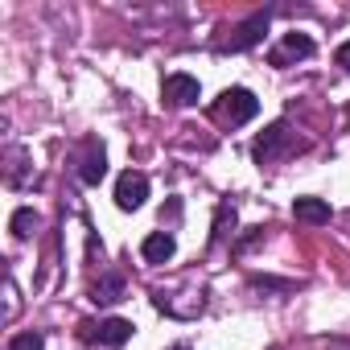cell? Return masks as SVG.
<instances>
[{"instance_id": "cell-4", "label": "cell", "mask_w": 350, "mask_h": 350, "mask_svg": "<svg viewBox=\"0 0 350 350\" xmlns=\"http://www.w3.org/2000/svg\"><path fill=\"white\" fill-rule=\"evenodd\" d=\"M284 144H288V124H280V120H276V124H268V128H264V136L256 140V148H252V152H256V161H260V165H268Z\"/></svg>"}, {"instance_id": "cell-12", "label": "cell", "mask_w": 350, "mask_h": 350, "mask_svg": "<svg viewBox=\"0 0 350 350\" xmlns=\"http://www.w3.org/2000/svg\"><path fill=\"white\" fill-rule=\"evenodd\" d=\"M9 350H46V338L38 329H25V334H13Z\"/></svg>"}, {"instance_id": "cell-10", "label": "cell", "mask_w": 350, "mask_h": 350, "mask_svg": "<svg viewBox=\"0 0 350 350\" xmlns=\"http://www.w3.org/2000/svg\"><path fill=\"white\" fill-rule=\"evenodd\" d=\"M103 173H107V152H103V144H91L87 157H83V165H79V178H83L87 186H99Z\"/></svg>"}, {"instance_id": "cell-14", "label": "cell", "mask_w": 350, "mask_h": 350, "mask_svg": "<svg viewBox=\"0 0 350 350\" xmlns=\"http://www.w3.org/2000/svg\"><path fill=\"white\" fill-rule=\"evenodd\" d=\"M334 58H338V66H342V70H346V75H350V42H342V46H338V54H334Z\"/></svg>"}, {"instance_id": "cell-15", "label": "cell", "mask_w": 350, "mask_h": 350, "mask_svg": "<svg viewBox=\"0 0 350 350\" xmlns=\"http://www.w3.org/2000/svg\"><path fill=\"white\" fill-rule=\"evenodd\" d=\"M169 350H190V346H169Z\"/></svg>"}, {"instance_id": "cell-6", "label": "cell", "mask_w": 350, "mask_h": 350, "mask_svg": "<svg viewBox=\"0 0 350 350\" xmlns=\"http://www.w3.org/2000/svg\"><path fill=\"white\" fill-rule=\"evenodd\" d=\"M293 219H297V223H309V227H321V223L334 219V211H329L325 198H297V202H293Z\"/></svg>"}, {"instance_id": "cell-1", "label": "cell", "mask_w": 350, "mask_h": 350, "mask_svg": "<svg viewBox=\"0 0 350 350\" xmlns=\"http://www.w3.org/2000/svg\"><path fill=\"white\" fill-rule=\"evenodd\" d=\"M256 111H260V99H256L247 87H227V91L219 95V103H215V120H223V124H231V128L247 124Z\"/></svg>"}, {"instance_id": "cell-11", "label": "cell", "mask_w": 350, "mask_h": 350, "mask_svg": "<svg viewBox=\"0 0 350 350\" xmlns=\"http://www.w3.org/2000/svg\"><path fill=\"white\" fill-rule=\"evenodd\" d=\"M9 227H13V235H17V239H29V235L38 231V215H33L29 206H21V211L13 215V223H9Z\"/></svg>"}, {"instance_id": "cell-8", "label": "cell", "mask_w": 350, "mask_h": 350, "mask_svg": "<svg viewBox=\"0 0 350 350\" xmlns=\"http://www.w3.org/2000/svg\"><path fill=\"white\" fill-rule=\"evenodd\" d=\"M313 54V42L305 38V33H284V42L272 50V66H284V62H293V58H309Z\"/></svg>"}, {"instance_id": "cell-16", "label": "cell", "mask_w": 350, "mask_h": 350, "mask_svg": "<svg viewBox=\"0 0 350 350\" xmlns=\"http://www.w3.org/2000/svg\"><path fill=\"white\" fill-rule=\"evenodd\" d=\"M346 116H350V107H346Z\"/></svg>"}, {"instance_id": "cell-2", "label": "cell", "mask_w": 350, "mask_h": 350, "mask_svg": "<svg viewBox=\"0 0 350 350\" xmlns=\"http://www.w3.org/2000/svg\"><path fill=\"white\" fill-rule=\"evenodd\" d=\"M144 198H148V178H144V173H136V169L120 173V182H116V206L120 211H140Z\"/></svg>"}, {"instance_id": "cell-13", "label": "cell", "mask_w": 350, "mask_h": 350, "mask_svg": "<svg viewBox=\"0 0 350 350\" xmlns=\"http://www.w3.org/2000/svg\"><path fill=\"white\" fill-rule=\"evenodd\" d=\"M120 293H124V284H120L116 276H107L103 284H95V301H103V305H111V301H120Z\"/></svg>"}, {"instance_id": "cell-9", "label": "cell", "mask_w": 350, "mask_h": 350, "mask_svg": "<svg viewBox=\"0 0 350 350\" xmlns=\"http://www.w3.org/2000/svg\"><path fill=\"white\" fill-rule=\"evenodd\" d=\"M132 329H136L132 321H124V317H107V321H99V325H95V342L116 350V346H124V342L132 338Z\"/></svg>"}, {"instance_id": "cell-3", "label": "cell", "mask_w": 350, "mask_h": 350, "mask_svg": "<svg viewBox=\"0 0 350 350\" xmlns=\"http://www.w3.org/2000/svg\"><path fill=\"white\" fill-rule=\"evenodd\" d=\"M161 95H165V103H169V107H190V103H198L202 87H198V79H194V75H169V79H165V87H161Z\"/></svg>"}, {"instance_id": "cell-7", "label": "cell", "mask_w": 350, "mask_h": 350, "mask_svg": "<svg viewBox=\"0 0 350 350\" xmlns=\"http://www.w3.org/2000/svg\"><path fill=\"white\" fill-rule=\"evenodd\" d=\"M264 33H268V13H256V17H247V21L235 29V38L227 42V50H247V46H256Z\"/></svg>"}, {"instance_id": "cell-5", "label": "cell", "mask_w": 350, "mask_h": 350, "mask_svg": "<svg viewBox=\"0 0 350 350\" xmlns=\"http://www.w3.org/2000/svg\"><path fill=\"white\" fill-rule=\"evenodd\" d=\"M173 252H178V243H173L169 231H152V235H144V243H140L144 264H165V260H173Z\"/></svg>"}]
</instances>
